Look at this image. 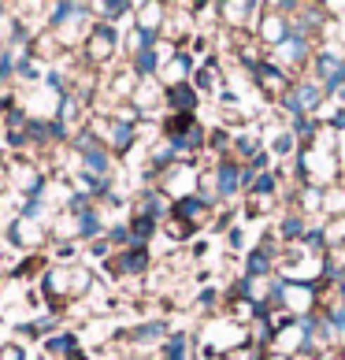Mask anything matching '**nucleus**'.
<instances>
[{"instance_id":"0eeeda50","label":"nucleus","mask_w":345,"mask_h":360,"mask_svg":"<svg viewBox=\"0 0 345 360\" xmlns=\"http://www.w3.org/2000/svg\"><path fill=\"white\" fill-rule=\"evenodd\" d=\"M237 182H242L237 167H234V164H223V167H219V197H234V193H237Z\"/></svg>"},{"instance_id":"c85d7f7f","label":"nucleus","mask_w":345,"mask_h":360,"mask_svg":"<svg viewBox=\"0 0 345 360\" xmlns=\"http://www.w3.org/2000/svg\"><path fill=\"white\" fill-rule=\"evenodd\" d=\"M341 338H345V327H341Z\"/></svg>"},{"instance_id":"dca6fc26","label":"nucleus","mask_w":345,"mask_h":360,"mask_svg":"<svg viewBox=\"0 0 345 360\" xmlns=\"http://www.w3.org/2000/svg\"><path fill=\"white\" fill-rule=\"evenodd\" d=\"M78 231H82L86 238H93V234L100 231V219L93 216V212H82V219H78Z\"/></svg>"},{"instance_id":"4468645a","label":"nucleus","mask_w":345,"mask_h":360,"mask_svg":"<svg viewBox=\"0 0 345 360\" xmlns=\"http://www.w3.org/2000/svg\"><path fill=\"white\" fill-rule=\"evenodd\" d=\"M271 268V260H268V252H263V249H256L253 252V257H249V278H256V275H263V271H268Z\"/></svg>"},{"instance_id":"5701e85b","label":"nucleus","mask_w":345,"mask_h":360,"mask_svg":"<svg viewBox=\"0 0 345 360\" xmlns=\"http://www.w3.org/2000/svg\"><path fill=\"white\" fill-rule=\"evenodd\" d=\"M330 238H334V242H341V238H345V219L330 223Z\"/></svg>"},{"instance_id":"cd10ccee","label":"nucleus","mask_w":345,"mask_h":360,"mask_svg":"<svg viewBox=\"0 0 345 360\" xmlns=\"http://www.w3.org/2000/svg\"><path fill=\"white\" fill-rule=\"evenodd\" d=\"M271 360H286V356H271Z\"/></svg>"},{"instance_id":"f8f14e48","label":"nucleus","mask_w":345,"mask_h":360,"mask_svg":"<svg viewBox=\"0 0 345 360\" xmlns=\"http://www.w3.org/2000/svg\"><path fill=\"white\" fill-rule=\"evenodd\" d=\"M278 49H282L286 60H301V56H304V37H301V34H289Z\"/></svg>"},{"instance_id":"ddd939ff","label":"nucleus","mask_w":345,"mask_h":360,"mask_svg":"<svg viewBox=\"0 0 345 360\" xmlns=\"http://www.w3.org/2000/svg\"><path fill=\"white\" fill-rule=\"evenodd\" d=\"M141 268H145V249L123 252V260H119V271H141Z\"/></svg>"},{"instance_id":"6e6552de","label":"nucleus","mask_w":345,"mask_h":360,"mask_svg":"<svg viewBox=\"0 0 345 360\" xmlns=\"http://www.w3.org/2000/svg\"><path fill=\"white\" fill-rule=\"evenodd\" d=\"M171 104H175L178 112H193L197 108V93L190 86H171Z\"/></svg>"},{"instance_id":"bb28decb","label":"nucleus","mask_w":345,"mask_h":360,"mask_svg":"<svg viewBox=\"0 0 345 360\" xmlns=\"http://www.w3.org/2000/svg\"><path fill=\"white\" fill-rule=\"evenodd\" d=\"M315 197H320L315 190H308V193H304V208H315Z\"/></svg>"},{"instance_id":"9d476101","label":"nucleus","mask_w":345,"mask_h":360,"mask_svg":"<svg viewBox=\"0 0 345 360\" xmlns=\"http://www.w3.org/2000/svg\"><path fill=\"white\" fill-rule=\"evenodd\" d=\"M182 75H190V56H185V52H178L175 63L167 68V82L171 86H182Z\"/></svg>"},{"instance_id":"423d86ee","label":"nucleus","mask_w":345,"mask_h":360,"mask_svg":"<svg viewBox=\"0 0 345 360\" xmlns=\"http://www.w3.org/2000/svg\"><path fill=\"white\" fill-rule=\"evenodd\" d=\"M286 37H289V26H286V19H278V15L263 19V41H271V45H282Z\"/></svg>"},{"instance_id":"39448f33","label":"nucleus","mask_w":345,"mask_h":360,"mask_svg":"<svg viewBox=\"0 0 345 360\" xmlns=\"http://www.w3.org/2000/svg\"><path fill=\"white\" fill-rule=\"evenodd\" d=\"M245 63H249V71L260 78V86H268V89L282 86V71H278V68H271V63H256V60H245Z\"/></svg>"},{"instance_id":"20e7f679","label":"nucleus","mask_w":345,"mask_h":360,"mask_svg":"<svg viewBox=\"0 0 345 360\" xmlns=\"http://www.w3.org/2000/svg\"><path fill=\"white\" fill-rule=\"evenodd\" d=\"M112 45H115V34H112V26H100V30L89 37V56H93V60H104V56L112 52Z\"/></svg>"},{"instance_id":"1a4fd4ad","label":"nucleus","mask_w":345,"mask_h":360,"mask_svg":"<svg viewBox=\"0 0 345 360\" xmlns=\"http://www.w3.org/2000/svg\"><path fill=\"white\" fill-rule=\"evenodd\" d=\"M178 219H185V223H190V219H197V216H201V212H204V201H201V197H185V201H178Z\"/></svg>"},{"instance_id":"9b49d317","label":"nucleus","mask_w":345,"mask_h":360,"mask_svg":"<svg viewBox=\"0 0 345 360\" xmlns=\"http://www.w3.org/2000/svg\"><path fill=\"white\" fill-rule=\"evenodd\" d=\"M164 353H167V360H190V338H171L167 345H164Z\"/></svg>"},{"instance_id":"c756f323","label":"nucleus","mask_w":345,"mask_h":360,"mask_svg":"<svg viewBox=\"0 0 345 360\" xmlns=\"http://www.w3.org/2000/svg\"><path fill=\"white\" fill-rule=\"evenodd\" d=\"M341 93H345V86H341Z\"/></svg>"},{"instance_id":"f3484780","label":"nucleus","mask_w":345,"mask_h":360,"mask_svg":"<svg viewBox=\"0 0 345 360\" xmlns=\"http://www.w3.org/2000/svg\"><path fill=\"white\" fill-rule=\"evenodd\" d=\"M138 71H141V75H152V71H156V52H152V49L138 52Z\"/></svg>"},{"instance_id":"f03ea898","label":"nucleus","mask_w":345,"mask_h":360,"mask_svg":"<svg viewBox=\"0 0 345 360\" xmlns=\"http://www.w3.org/2000/svg\"><path fill=\"white\" fill-rule=\"evenodd\" d=\"M320 97H323V89H315V86H297V89L286 97V108L294 112V115L312 112V108H320Z\"/></svg>"},{"instance_id":"f257e3e1","label":"nucleus","mask_w":345,"mask_h":360,"mask_svg":"<svg viewBox=\"0 0 345 360\" xmlns=\"http://www.w3.org/2000/svg\"><path fill=\"white\" fill-rule=\"evenodd\" d=\"M320 75H323L327 89H341L345 86V60L338 56L334 49H327L323 56H320Z\"/></svg>"},{"instance_id":"393cba45","label":"nucleus","mask_w":345,"mask_h":360,"mask_svg":"<svg viewBox=\"0 0 345 360\" xmlns=\"http://www.w3.org/2000/svg\"><path fill=\"white\" fill-rule=\"evenodd\" d=\"M0 360H22V349H19V345H8V349H4V356H0Z\"/></svg>"},{"instance_id":"b1692460","label":"nucleus","mask_w":345,"mask_h":360,"mask_svg":"<svg viewBox=\"0 0 345 360\" xmlns=\"http://www.w3.org/2000/svg\"><path fill=\"white\" fill-rule=\"evenodd\" d=\"M237 149H242V153H256V141H253V134H245L242 141H237Z\"/></svg>"},{"instance_id":"2eb2a0df","label":"nucleus","mask_w":345,"mask_h":360,"mask_svg":"<svg viewBox=\"0 0 345 360\" xmlns=\"http://www.w3.org/2000/svg\"><path fill=\"white\" fill-rule=\"evenodd\" d=\"M130 141H134V127L115 123V127H112V145H115V149H126Z\"/></svg>"},{"instance_id":"4be33fe9","label":"nucleus","mask_w":345,"mask_h":360,"mask_svg":"<svg viewBox=\"0 0 345 360\" xmlns=\"http://www.w3.org/2000/svg\"><path fill=\"white\" fill-rule=\"evenodd\" d=\"M282 234H286V238H297V234H304V226H301V219H286V226H282Z\"/></svg>"},{"instance_id":"aec40b11","label":"nucleus","mask_w":345,"mask_h":360,"mask_svg":"<svg viewBox=\"0 0 345 360\" xmlns=\"http://www.w3.org/2000/svg\"><path fill=\"white\" fill-rule=\"evenodd\" d=\"M211 82H216V68H204L201 75H197V86H201V89H208Z\"/></svg>"},{"instance_id":"6ab92c4d","label":"nucleus","mask_w":345,"mask_h":360,"mask_svg":"<svg viewBox=\"0 0 345 360\" xmlns=\"http://www.w3.org/2000/svg\"><path fill=\"white\" fill-rule=\"evenodd\" d=\"M152 234V219H134V238H138V242H145V238H149Z\"/></svg>"},{"instance_id":"7ed1b4c3","label":"nucleus","mask_w":345,"mask_h":360,"mask_svg":"<svg viewBox=\"0 0 345 360\" xmlns=\"http://www.w3.org/2000/svg\"><path fill=\"white\" fill-rule=\"evenodd\" d=\"M78 149H82V156H86V171H89V175H104V171H108V156H104L100 149H93L89 138H78Z\"/></svg>"},{"instance_id":"a211bd4d","label":"nucleus","mask_w":345,"mask_h":360,"mask_svg":"<svg viewBox=\"0 0 345 360\" xmlns=\"http://www.w3.org/2000/svg\"><path fill=\"white\" fill-rule=\"evenodd\" d=\"M164 335V323H149V327H141V330H134V342H149V338H160Z\"/></svg>"},{"instance_id":"412c9836","label":"nucleus","mask_w":345,"mask_h":360,"mask_svg":"<svg viewBox=\"0 0 345 360\" xmlns=\"http://www.w3.org/2000/svg\"><path fill=\"white\" fill-rule=\"evenodd\" d=\"M271 190H275V179H271V175L256 179V186H253V193H271Z\"/></svg>"},{"instance_id":"a878e982","label":"nucleus","mask_w":345,"mask_h":360,"mask_svg":"<svg viewBox=\"0 0 345 360\" xmlns=\"http://www.w3.org/2000/svg\"><path fill=\"white\" fill-rule=\"evenodd\" d=\"M104 11H108V15H123V11H126V4H108Z\"/></svg>"}]
</instances>
